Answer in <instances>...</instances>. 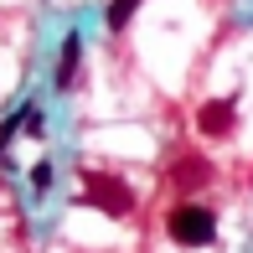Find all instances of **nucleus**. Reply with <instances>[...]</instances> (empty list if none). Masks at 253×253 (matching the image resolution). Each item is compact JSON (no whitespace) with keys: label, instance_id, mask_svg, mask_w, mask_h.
Returning a JSON list of instances; mask_svg holds the SVG:
<instances>
[{"label":"nucleus","instance_id":"7","mask_svg":"<svg viewBox=\"0 0 253 253\" xmlns=\"http://www.w3.org/2000/svg\"><path fill=\"white\" fill-rule=\"evenodd\" d=\"M57 181V170H52V160H37V166H31V191H47Z\"/></svg>","mask_w":253,"mask_h":253},{"label":"nucleus","instance_id":"3","mask_svg":"<svg viewBox=\"0 0 253 253\" xmlns=\"http://www.w3.org/2000/svg\"><path fill=\"white\" fill-rule=\"evenodd\" d=\"M238 129V98H207L197 109V134L207 140H227Z\"/></svg>","mask_w":253,"mask_h":253},{"label":"nucleus","instance_id":"6","mask_svg":"<svg viewBox=\"0 0 253 253\" xmlns=\"http://www.w3.org/2000/svg\"><path fill=\"white\" fill-rule=\"evenodd\" d=\"M140 5H145V0H109V10H103L109 31H124V26H129V16H134Z\"/></svg>","mask_w":253,"mask_h":253},{"label":"nucleus","instance_id":"1","mask_svg":"<svg viewBox=\"0 0 253 253\" xmlns=\"http://www.w3.org/2000/svg\"><path fill=\"white\" fill-rule=\"evenodd\" d=\"M78 207H93V212L124 222V217L134 212V191L124 186L114 170H88V166H83V197H78Z\"/></svg>","mask_w":253,"mask_h":253},{"label":"nucleus","instance_id":"5","mask_svg":"<svg viewBox=\"0 0 253 253\" xmlns=\"http://www.w3.org/2000/svg\"><path fill=\"white\" fill-rule=\"evenodd\" d=\"M78 62H83V37L73 31V37H62V52H57V73H52L62 93L73 88V78H78Z\"/></svg>","mask_w":253,"mask_h":253},{"label":"nucleus","instance_id":"4","mask_svg":"<svg viewBox=\"0 0 253 253\" xmlns=\"http://www.w3.org/2000/svg\"><path fill=\"white\" fill-rule=\"evenodd\" d=\"M170 186H181V191L212 186V160H202V155H181L176 166H170Z\"/></svg>","mask_w":253,"mask_h":253},{"label":"nucleus","instance_id":"2","mask_svg":"<svg viewBox=\"0 0 253 253\" xmlns=\"http://www.w3.org/2000/svg\"><path fill=\"white\" fill-rule=\"evenodd\" d=\"M166 233H170V243H181V248H207L217 238V212L207 202H181V207L166 212Z\"/></svg>","mask_w":253,"mask_h":253}]
</instances>
